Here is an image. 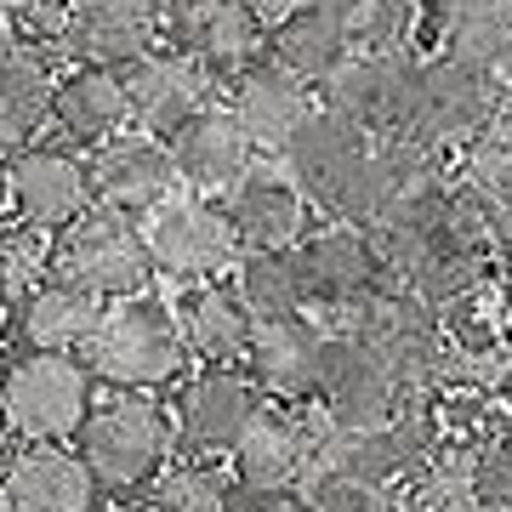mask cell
<instances>
[{"mask_svg":"<svg viewBox=\"0 0 512 512\" xmlns=\"http://www.w3.org/2000/svg\"><path fill=\"white\" fill-rule=\"evenodd\" d=\"M80 359L92 365V376L103 387L154 393V387L177 382L194 353H188L177 308H165V302H154L143 291V296H126V302L103 308V319H97L92 342L80 348Z\"/></svg>","mask_w":512,"mask_h":512,"instance_id":"1","label":"cell"},{"mask_svg":"<svg viewBox=\"0 0 512 512\" xmlns=\"http://www.w3.org/2000/svg\"><path fill=\"white\" fill-rule=\"evenodd\" d=\"M74 450L86 456V467L97 473V484L114 495L148 490L154 478L171 467V450H177V416L154 404L148 393H126L114 387L109 399L92 404V416L80 427Z\"/></svg>","mask_w":512,"mask_h":512,"instance_id":"2","label":"cell"},{"mask_svg":"<svg viewBox=\"0 0 512 512\" xmlns=\"http://www.w3.org/2000/svg\"><path fill=\"white\" fill-rule=\"evenodd\" d=\"M92 365L80 353H12L0 365L6 433L23 444H69L92 416Z\"/></svg>","mask_w":512,"mask_h":512,"instance_id":"3","label":"cell"},{"mask_svg":"<svg viewBox=\"0 0 512 512\" xmlns=\"http://www.w3.org/2000/svg\"><path fill=\"white\" fill-rule=\"evenodd\" d=\"M512 120V86L507 74L473 57L427 52L421 63V103H416V137L433 148L461 154L467 143L490 137Z\"/></svg>","mask_w":512,"mask_h":512,"instance_id":"4","label":"cell"},{"mask_svg":"<svg viewBox=\"0 0 512 512\" xmlns=\"http://www.w3.org/2000/svg\"><path fill=\"white\" fill-rule=\"evenodd\" d=\"M52 274L74 279L80 291L103 296V302H126V296L148 291V279L160 274V262H154L148 228H137V217L92 205L80 222L52 234Z\"/></svg>","mask_w":512,"mask_h":512,"instance_id":"5","label":"cell"},{"mask_svg":"<svg viewBox=\"0 0 512 512\" xmlns=\"http://www.w3.org/2000/svg\"><path fill=\"white\" fill-rule=\"evenodd\" d=\"M421 63L410 52H353L342 69L319 86V103L348 114L370 137H416V103H421Z\"/></svg>","mask_w":512,"mask_h":512,"instance_id":"6","label":"cell"},{"mask_svg":"<svg viewBox=\"0 0 512 512\" xmlns=\"http://www.w3.org/2000/svg\"><path fill=\"white\" fill-rule=\"evenodd\" d=\"M6 200H12V217L35 222L46 234H63L97 205L92 160H80V148L63 137H52V143L35 137L6 154Z\"/></svg>","mask_w":512,"mask_h":512,"instance_id":"7","label":"cell"},{"mask_svg":"<svg viewBox=\"0 0 512 512\" xmlns=\"http://www.w3.org/2000/svg\"><path fill=\"white\" fill-rule=\"evenodd\" d=\"M404 404H416V393L404 387V376L387 365L376 348H365L353 330H330V359H325V387H319V416L330 433H370L387 427Z\"/></svg>","mask_w":512,"mask_h":512,"instance_id":"8","label":"cell"},{"mask_svg":"<svg viewBox=\"0 0 512 512\" xmlns=\"http://www.w3.org/2000/svg\"><path fill=\"white\" fill-rule=\"evenodd\" d=\"M325 433L319 421L308 416V404H274L251 421V433L239 439L234 461V484L251 495H285V490H308L313 473H319V456H325Z\"/></svg>","mask_w":512,"mask_h":512,"instance_id":"9","label":"cell"},{"mask_svg":"<svg viewBox=\"0 0 512 512\" xmlns=\"http://www.w3.org/2000/svg\"><path fill=\"white\" fill-rule=\"evenodd\" d=\"M262 410H268V393L251 382L245 365H200L177 382V399H171L177 439L188 444V456H234Z\"/></svg>","mask_w":512,"mask_h":512,"instance_id":"10","label":"cell"},{"mask_svg":"<svg viewBox=\"0 0 512 512\" xmlns=\"http://www.w3.org/2000/svg\"><path fill=\"white\" fill-rule=\"evenodd\" d=\"M274 18L251 0H165V46L200 57L217 80H234L268 57Z\"/></svg>","mask_w":512,"mask_h":512,"instance_id":"11","label":"cell"},{"mask_svg":"<svg viewBox=\"0 0 512 512\" xmlns=\"http://www.w3.org/2000/svg\"><path fill=\"white\" fill-rule=\"evenodd\" d=\"M296 256H302V274H308L313 308L336 313V319L359 313L376 291L393 285L382 268V251H376V234L359 228V222L325 217V228H308V239L296 245Z\"/></svg>","mask_w":512,"mask_h":512,"instance_id":"12","label":"cell"},{"mask_svg":"<svg viewBox=\"0 0 512 512\" xmlns=\"http://www.w3.org/2000/svg\"><path fill=\"white\" fill-rule=\"evenodd\" d=\"M148 245H154V262L160 274H171L177 285H200V279H217L228 268H239V245L228 211L211 200H177L160 205L154 222H148Z\"/></svg>","mask_w":512,"mask_h":512,"instance_id":"13","label":"cell"},{"mask_svg":"<svg viewBox=\"0 0 512 512\" xmlns=\"http://www.w3.org/2000/svg\"><path fill=\"white\" fill-rule=\"evenodd\" d=\"M211 86L217 74L205 69L200 57L177 52V46H154L126 69V92H131V126L148 137H171V131L194 120L200 109H211Z\"/></svg>","mask_w":512,"mask_h":512,"instance_id":"14","label":"cell"},{"mask_svg":"<svg viewBox=\"0 0 512 512\" xmlns=\"http://www.w3.org/2000/svg\"><path fill=\"white\" fill-rule=\"evenodd\" d=\"M177 183L183 177H177L171 148L137 126L92 148V188H97V205H109V211L154 217L160 205H171V188Z\"/></svg>","mask_w":512,"mask_h":512,"instance_id":"15","label":"cell"},{"mask_svg":"<svg viewBox=\"0 0 512 512\" xmlns=\"http://www.w3.org/2000/svg\"><path fill=\"white\" fill-rule=\"evenodd\" d=\"M325 359H330V330L302 313V319H262L245 370L274 404H319Z\"/></svg>","mask_w":512,"mask_h":512,"instance_id":"16","label":"cell"},{"mask_svg":"<svg viewBox=\"0 0 512 512\" xmlns=\"http://www.w3.org/2000/svg\"><path fill=\"white\" fill-rule=\"evenodd\" d=\"M228 109L256 143V154H285L291 137L302 131V120L319 109V92L308 80H296L285 63L262 57V63H251L245 74L228 80Z\"/></svg>","mask_w":512,"mask_h":512,"instance_id":"17","label":"cell"},{"mask_svg":"<svg viewBox=\"0 0 512 512\" xmlns=\"http://www.w3.org/2000/svg\"><path fill=\"white\" fill-rule=\"evenodd\" d=\"M97 473L69 444H18L0 467L12 512H97Z\"/></svg>","mask_w":512,"mask_h":512,"instance_id":"18","label":"cell"},{"mask_svg":"<svg viewBox=\"0 0 512 512\" xmlns=\"http://www.w3.org/2000/svg\"><path fill=\"white\" fill-rule=\"evenodd\" d=\"M103 308H109L103 296L80 291L63 274H46L35 291H23L6 308V336L18 342V353H80L92 342Z\"/></svg>","mask_w":512,"mask_h":512,"instance_id":"19","label":"cell"},{"mask_svg":"<svg viewBox=\"0 0 512 512\" xmlns=\"http://www.w3.org/2000/svg\"><path fill=\"white\" fill-rule=\"evenodd\" d=\"M370 148H376V137H370L365 126H353L348 114H336V109L319 103V109L302 120V131L291 137L285 165H291V183L302 188L319 211H330L336 194L348 188V177L365 165Z\"/></svg>","mask_w":512,"mask_h":512,"instance_id":"20","label":"cell"},{"mask_svg":"<svg viewBox=\"0 0 512 512\" xmlns=\"http://www.w3.org/2000/svg\"><path fill=\"white\" fill-rule=\"evenodd\" d=\"M165 40V0H74L69 57L131 69L143 52Z\"/></svg>","mask_w":512,"mask_h":512,"instance_id":"21","label":"cell"},{"mask_svg":"<svg viewBox=\"0 0 512 512\" xmlns=\"http://www.w3.org/2000/svg\"><path fill=\"white\" fill-rule=\"evenodd\" d=\"M165 148L177 160V177L188 188H200V194H228L234 183L251 177V160H256V143L245 137V126L234 120L228 103H211L194 120H183L165 137Z\"/></svg>","mask_w":512,"mask_h":512,"instance_id":"22","label":"cell"},{"mask_svg":"<svg viewBox=\"0 0 512 512\" xmlns=\"http://www.w3.org/2000/svg\"><path fill=\"white\" fill-rule=\"evenodd\" d=\"M52 126L63 143L74 148H97L131 131V92H126V69H103V63H74L69 74H57V97H52Z\"/></svg>","mask_w":512,"mask_h":512,"instance_id":"23","label":"cell"},{"mask_svg":"<svg viewBox=\"0 0 512 512\" xmlns=\"http://www.w3.org/2000/svg\"><path fill=\"white\" fill-rule=\"evenodd\" d=\"M308 194L291 183V177H274V171H251L245 183L228 188V222L245 251H296L308 239Z\"/></svg>","mask_w":512,"mask_h":512,"instance_id":"24","label":"cell"},{"mask_svg":"<svg viewBox=\"0 0 512 512\" xmlns=\"http://www.w3.org/2000/svg\"><path fill=\"white\" fill-rule=\"evenodd\" d=\"M177 319H183L188 353H194L200 365H245V359H251V342H256V325H262V319L245 308L239 285H228V279H200V285H188Z\"/></svg>","mask_w":512,"mask_h":512,"instance_id":"25","label":"cell"},{"mask_svg":"<svg viewBox=\"0 0 512 512\" xmlns=\"http://www.w3.org/2000/svg\"><path fill=\"white\" fill-rule=\"evenodd\" d=\"M421 46L501 69L512 57V0H421Z\"/></svg>","mask_w":512,"mask_h":512,"instance_id":"26","label":"cell"},{"mask_svg":"<svg viewBox=\"0 0 512 512\" xmlns=\"http://www.w3.org/2000/svg\"><path fill=\"white\" fill-rule=\"evenodd\" d=\"M268 57L285 63L296 80H308L313 92H319L330 74L353 57V35H348V23L336 18V12L302 0V6H291V12L274 18V29H268Z\"/></svg>","mask_w":512,"mask_h":512,"instance_id":"27","label":"cell"},{"mask_svg":"<svg viewBox=\"0 0 512 512\" xmlns=\"http://www.w3.org/2000/svg\"><path fill=\"white\" fill-rule=\"evenodd\" d=\"M52 97H57V74L46 57L0 46V148L35 143L46 120H52Z\"/></svg>","mask_w":512,"mask_h":512,"instance_id":"28","label":"cell"},{"mask_svg":"<svg viewBox=\"0 0 512 512\" xmlns=\"http://www.w3.org/2000/svg\"><path fill=\"white\" fill-rule=\"evenodd\" d=\"M234 285L256 319H302L313 308L308 274L296 251H245L234 268Z\"/></svg>","mask_w":512,"mask_h":512,"instance_id":"29","label":"cell"},{"mask_svg":"<svg viewBox=\"0 0 512 512\" xmlns=\"http://www.w3.org/2000/svg\"><path fill=\"white\" fill-rule=\"evenodd\" d=\"M234 495L239 484L228 478V467H217V456H188L148 484V512H228Z\"/></svg>","mask_w":512,"mask_h":512,"instance_id":"30","label":"cell"},{"mask_svg":"<svg viewBox=\"0 0 512 512\" xmlns=\"http://www.w3.org/2000/svg\"><path fill=\"white\" fill-rule=\"evenodd\" d=\"M46 274H52V234L23 217H0V308L35 291Z\"/></svg>","mask_w":512,"mask_h":512,"instance_id":"31","label":"cell"},{"mask_svg":"<svg viewBox=\"0 0 512 512\" xmlns=\"http://www.w3.org/2000/svg\"><path fill=\"white\" fill-rule=\"evenodd\" d=\"M74 0H6V46L35 52L46 63L69 57Z\"/></svg>","mask_w":512,"mask_h":512,"instance_id":"32","label":"cell"},{"mask_svg":"<svg viewBox=\"0 0 512 512\" xmlns=\"http://www.w3.org/2000/svg\"><path fill=\"white\" fill-rule=\"evenodd\" d=\"M348 35L353 52H410L421 40V0H359Z\"/></svg>","mask_w":512,"mask_h":512,"instance_id":"33","label":"cell"},{"mask_svg":"<svg viewBox=\"0 0 512 512\" xmlns=\"http://www.w3.org/2000/svg\"><path fill=\"white\" fill-rule=\"evenodd\" d=\"M467 484H473L478 512H512V439L507 433H495V439L467 450Z\"/></svg>","mask_w":512,"mask_h":512,"instance_id":"34","label":"cell"},{"mask_svg":"<svg viewBox=\"0 0 512 512\" xmlns=\"http://www.w3.org/2000/svg\"><path fill=\"white\" fill-rule=\"evenodd\" d=\"M313 512H393V490H376L365 478H342V473H313L308 490Z\"/></svg>","mask_w":512,"mask_h":512,"instance_id":"35","label":"cell"},{"mask_svg":"<svg viewBox=\"0 0 512 512\" xmlns=\"http://www.w3.org/2000/svg\"><path fill=\"white\" fill-rule=\"evenodd\" d=\"M228 512H313V507H308V495H296V490H285V495H251V490H239Z\"/></svg>","mask_w":512,"mask_h":512,"instance_id":"36","label":"cell"},{"mask_svg":"<svg viewBox=\"0 0 512 512\" xmlns=\"http://www.w3.org/2000/svg\"><path fill=\"white\" fill-rule=\"evenodd\" d=\"M495 274L512 285V217H501V228H495Z\"/></svg>","mask_w":512,"mask_h":512,"instance_id":"37","label":"cell"},{"mask_svg":"<svg viewBox=\"0 0 512 512\" xmlns=\"http://www.w3.org/2000/svg\"><path fill=\"white\" fill-rule=\"evenodd\" d=\"M251 6H262L268 18H279V12H291V6H302V0H251Z\"/></svg>","mask_w":512,"mask_h":512,"instance_id":"38","label":"cell"},{"mask_svg":"<svg viewBox=\"0 0 512 512\" xmlns=\"http://www.w3.org/2000/svg\"><path fill=\"white\" fill-rule=\"evenodd\" d=\"M495 399H501V404H507V410H512V370H507V376H501V382H495Z\"/></svg>","mask_w":512,"mask_h":512,"instance_id":"39","label":"cell"},{"mask_svg":"<svg viewBox=\"0 0 512 512\" xmlns=\"http://www.w3.org/2000/svg\"><path fill=\"white\" fill-rule=\"evenodd\" d=\"M12 211V200H6V165H0V217Z\"/></svg>","mask_w":512,"mask_h":512,"instance_id":"40","label":"cell"},{"mask_svg":"<svg viewBox=\"0 0 512 512\" xmlns=\"http://www.w3.org/2000/svg\"><path fill=\"white\" fill-rule=\"evenodd\" d=\"M501 74H507V86H512V57H507V63H501Z\"/></svg>","mask_w":512,"mask_h":512,"instance_id":"41","label":"cell"},{"mask_svg":"<svg viewBox=\"0 0 512 512\" xmlns=\"http://www.w3.org/2000/svg\"><path fill=\"white\" fill-rule=\"evenodd\" d=\"M0 35H6V0H0Z\"/></svg>","mask_w":512,"mask_h":512,"instance_id":"42","label":"cell"},{"mask_svg":"<svg viewBox=\"0 0 512 512\" xmlns=\"http://www.w3.org/2000/svg\"><path fill=\"white\" fill-rule=\"evenodd\" d=\"M0 342H6V308H0Z\"/></svg>","mask_w":512,"mask_h":512,"instance_id":"43","label":"cell"},{"mask_svg":"<svg viewBox=\"0 0 512 512\" xmlns=\"http://www.w3.org/2000/svg\"><path fill=\"white\" fill-rule=\"evenodd\" d=\"M0 433H6V404H0Z\"/></svg>","mask_w":512,"mask_h":512,"instance_id":"44","label":"cell"},{"mask_svg":"<svg viewBox=\"0 0 512 512\" xmlns=\"http://www.w3.org/2000/svg\"><path fill=\"white\" fill-rule=\"evenodd\" d=\"M0 512H12V501H6V495H0Z\"/></svg>","mask_w":512,"mask_h":512,"instance_id":"45","label":"cell"},{"mask_svg":"<svg viewBox=\"0 0 512 512\" xmlns=\"http://www.w3.org/2000/svg\"><path fill=\"white\" fill-rule=\"evenodd\" d=\"M507 143H512V120H507Z\"/></svg>","mask_w":512,"mask_h":512,"instance_id":"46","label":"cell"}]
</instances>
